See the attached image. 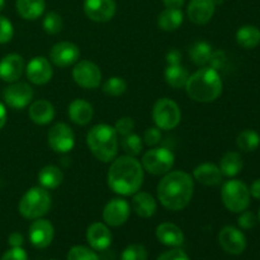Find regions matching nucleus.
<instances>
[{"label": "nucleus", "instance_id": "nucleus-1", "mask_svg": "<svg viewBox=\"0 0 260 260\" xmlns=\"http://www.w3.org/2000/svg\"><path fill=\"white\" fill-rule=\"evenodd\" d=\"M107 182L117 194L134 196L144 183V168L135 156L116 157L108 170Z\"/></svg>", "mask_w": 260, "mask_h": 260}, {"label": "nucleus", "instance_id": "nucleus-2", "mask_svg": "<svg viewBox=\"0 0 260 260\" xmlns=\"http://www.w3.org/2000/svg\"><path fill=\"white\" fill-rule=\"evenodd\" d=\"M194 183L183 170L169 172L157 184V198L167 210L180 211L192 201Z\"/></svg>", "mask_w": 260, "mask_h": 260}, {"label": "nucleus", "instance_id": "nucleus-3", "mask_svg": "<svg viewBox=\"0 0 260 260\" xmlns=\"http://www.w3.org/2000/svg\"><path fill=\"white\" fill-rule=\"evenodd\" d=\"M188 96L198 103H211L222 94V79L212 66H202L188 78L185 84Z\"/></svg>", "mask_w": 260, "mask_h": 260}, {"label": "nucleus", "instance_id": "nucleus-4", "mask_svg": "<svg viewBox=\"0 0 260 260\" xmlns=\"http://www.w3.org/2000/svg\"><path fill=\"white\" fill-rule=\"evenodd\" d=\"M86 144L91 154L102 162H112L118 154V135L109 124L91 127L86 135Z\"/></svg>", "mask_w": 260, "mask_h": 260}, {"label": "nucleus", "instance_id": "nucleus-5", "mask_svg": "<svg viewBox=\"0 0 260 260\" xmlns=\"http://www.w3.org/2000/svg\"><path fill=\"white\" fill-rule=\"evenodd\" d=\"M51 208V196L42 187H33L28 189L20 198L18 210L27 220H37L45 216Z\"/></svg>", "mask_w": 260, "mask_h": 260}, {"label": "nucleus", "instance_id": "nucleus-6", "mask_svg": "<svg viewBox=\"0 0 260 260\" xmlns=\"http://www.w3.org/2000/svg\"><path fill=\"white\" fill-rule=\"evenodd\" d=\"M250 197L248 185L239 179L228 180L221 189V200L223 206L234 213H240L248 210Z\"/></svg>", "mask_w": 260, "mask_h": 260}, {"label": "nucleus", "instance_id": "nucleus-7", "mask_svg": "<svg viewBox=\"0 0 260 260\" xmlns=\"http://www.w3.org/2000/svg\"><path fill=\"white\" fill-rule=\"evenodd\" d=\"M152 119L162 131L174 129L182 119L179 106L170 98H160L152 107Z\"/></svg>", "mask_w": 260, "mask_h": 260}, {"label": "nucleus", "instance_id": "nucleus-8", "mask_svg": "<svg viewBox=\"0 0 260 260\" xmlns=\"http://www.w3.org/2000/svg\"><path fill=\"white\" fill-rule=\"evenodd\" d=\"M174 154L167 147H154L145 152L141 165L152 175H165L174 165Z\"/></svg>", "mask_w": 260, "mask_h": 260}, {"label": "nucleus", "instance_id": "nucleus-9", "mask_svg": "<svg viewBox=\"0 0 260 260\" xmlns=\"http://www.w3.org/2000/svg\"><path fill=\"white\" fill-rule=\"evenodd\" d=\"M48 146L57 154L70 152L75 146V135L66 123H56L50 128L47 135Z\"/></svg>", "mask_w": 260, "mask_h": 260}, {"label": "nucleus", "instance_id": "nucleus-10", "mask_svg": "<svg viewBox=\"0 0 260 260\" xmlns=\"http://www.w3.org/2000/svg\"><path fill=\"white\" fill-rule=\"evenodd\" d=\"M73 79L81 88L96 89L101 85L102 71L99 66L91 61L81 60L74 66Z\"/></svg>", "mask_w": 260, "mask_h": 260}, {"label": "nucleus", "instance_id": "nucleus-11", "mask_svg": "<svg viewBox=\"0 0 260 260\" xmlns=\"http://www.w3.org/2000/svg\"><path fill=\"white\" fill-rule=\"evenodd\" d=\"M33 89L27 83H10L9 86L3 91V98L4 102L14 109H23L32 102L33 99Z\"/></svg>", "mask_w": 260, "mask_h": 260}, {"label": "nucleus", "instance_id": "nucleus-12", "mask_svg": "<svg viewBox=\"0 0 260 260\" xmlns=\"http://www.w3.org/2000/svg\"><path fill=\"white\" fill-rule=\"evenodd\" d=\"M220 246L231 255H240L246 248L245 235L234 226H225L218 234Z\"/></svg>", "mask_w": 260, "mask_h": 260}, {"label": "nucleus", "instance_id": "nucleus-13", "mask_svg": "<svg viewBox=\"0 0 260 260\" xmlns=\"http://www.w3.org/2000/svg\"><path fill=\"white\" fill-rule=\"evenodd\" d=\"M116 9L114 0H84V12L93 22H109L116 14Z\"/></svg>", "mask_w": 260, "mask_h": 260}, {"label": "nucleus", "instance_id": "nucleus-14", "mask_svg": "<svg viewBox=\"0 0 260 260\" xmlns=\"http://www.w3.org/2000/svg\"><path fill=\"white\" fill-rule=\"evenodd\" d=\"M131 208L127 201L122 198H113L106 205L103 210V220L107 226L118 228L127 222Z\"/></svg>", "mask_w": 260, "mask_h": 260}, {"label": "nucleus", "instance_id": "nucleus-15", "mask_svg": "<svg viewBox=\"0 0 260 260\" xmlns=\"http://www.w3.org/2000/svg\"><path fill=\"white\" fill-rule=\"evenodd\" d=\"M25 74L30 83L36 85H45L52 79L53 70L50 61L45 56H36L28 62Z\"/></svg>", "mask_w": 260, "mask_h": 260}, {"label": "nucleus", "instance_id": "nucleus-16", "mask_svg": "<svg viewBox=\"0 0 260 260\" xmlns=\"http://www.w3.org/2000/svg\"><path fill=\"white\" fill-rule=\"evenodd\" d=\"M80 57V50L78 46L73 42H58L51 48L50 60L58 68H68L73 65Z\"/></svg>", "mask_w": 260, "mask_h": 260}, {"label": "nucleus", "instance_id": "nucleus-17", "mask_svg": "<svg viewBox=\"0 0 260 260\" xmlns=\"http://www.w3.org/2000/svg\"><path fill=\"white\" fill-rule=\"evenodd\" d=\"M55 230H53L52 223L45 218H37L29 226L28 236L29 241L35 248L45 249L52 243Z\"/></svg>", "mask_w": 260, "mask_h": 260}, {"label": "nucleus", "instance_id": "nucleus-18", "mask_svg": "<svg viewBox=\"0 0 260 260\" xmlns=\"http://www.w3.org/2000/svg\"><path fill=\"white\" fill-rule=\"evenodd\" d=\"M216 10V0H190L187 8V15L197 25L207 24L212 19Z\"/></svg>", "mask_w": 260, "mask_h": 260}, {"label": "nucleus", "instance_id": "nucleus-19", "mask_svg": "<svg viewBox=\"0 0 260 260\" xmlns=\"http://www.w3.org/2000/svg\"><path fill=\"white\" fill-rule=\"evenodd\" d=\"M24 71V60L18 53H9L0 60V79L5 83H15Z\"/></svg>", "mask_w": 260, "mask_h": 260}, {"label": "nucleus", "instance_id": "nucleus-20", "mask_svg": "<svg viewBox=\"0 0 260 260\" xmlns=\"http://www.w3.org/2000/svg\"><path fill=\"white\" fill-rule=\"evenodd\" d=\"M86 241L94 250H106L112 244V233L106 223L94 222L86 230Z\"/></svg>", "mask_w": 260, "mask_h": 260}, {"label": "nucleus", "instance_id": "nucleus-21", "mask_svg": "<svg viewBox=\"0 0 260 260\" xmlns=\"http://www.w3.org/2000/svg\"><path fill=\"white\" fill-rule=\"evenodd\" d=\"M156 238L167 246L178 248L184 243V234L182 229L172 222H162L156 228Z\"/></svg>", "mask_w": 260, "mask_h": 260}, {"label": "nucleus", "instance_id": "nucleus-22", "mask_svg": "<svg viewBox=\"0 0 260 260\" xmlns=\"http://www.w3.org/2000/svg\"><path fill=\"white\" fill-rule=\"evenodd\" d=\"M28 114H29V118L32 119L33 123L45 126V124L52 122V119L55 118V107L48 101L38 99L30 104Z\"/></svg>", "mask_w": 260, "mask_h": 260}, {"label": "nucleus", "instance_id": "nucleus-23", "mask_svg": "<svg viewBox=\"0 0 260 260\" xmlns=\"http://www.w3.org/2000/svg\"><path fill=\"white\" fill-rule=\"evenodd\" d=\"M193 177L201 184L207 185V187H215V185L220 184L222 180V173L216 164L203 162L193 170Z\"/></svg>", "mask_w": 260, "mask_h": 260}, {"label": "nucleus", "instance_id": "nucleus-24", "mask_svg": "<svg viewBox=\"0 0 260 260\" xmlns=\"http://www.w3.org/2000/svg\"><path fill=\"white\" fill-rule=\"evenodd\" d=\"M68 114L71 121L79 126H85L91 121L94 114L93 106L84 99H74L68 108Z\"/></svg>", "mask_w": 260, "mask_h": 260}, {"label": "nucleus", "instance_id": "nucleus-25", "mask_svg": "<svg viewBox=\"0 0 260 260\" xmlns=\"http://www.w3.org/2000/svg\"><path fill=\"white\" fill-rule=\"evenodd\" d=\"M132 208L136 212L137 216L142 218L152 217L156 212V201L150 193L147 192H137L132 198Z\"/></svg>", "mask_w": 260, "mask_h": 260}, {"label": "nucleus", "instance_id": "nucleus-26", "mask_svg": "<svg viewBox=\"0 0 260 260\" xmlns=\"http://www.w3.org/2000/svg\"><path fill=\"white\" fill-rule=\"evenodd\" d=\"M17 12L23 19L36 20L45 13V0H17L15 2Z\"/></svg>", "mask_w": 260, "mask_h": 260}, {"label": "nucleus", "instance_id": "nucleus-27", "mask_svg": "<svg viewBox=\"0 0 260 260\" xmlns=\"http://www.w3.org/2000/svg\"><path fill=\"white\" fill-rule=\"evenodd\" d=\"M63 182V173L55 165H46L38 173V183L45 189H56Z\"/></svg>", "mask_w": 260, "mask_h": 260}, {"label": "nucleus", "instance_id": "nucleus-28", "mask_svg": "<svg viewBox=\"0 0 260 260\" xmlns=\"http://www.w3.org/2000/svg\"><path fill=\"white\" fill-rule=\"evenodd\" d=\"M183 19H184V15H183L182 9L165 8L157 17V25L160 29L165 32H173L182 25Z\"/></svg>", "mask_w": 260, "mask_h": 260}, {"label": "nucleus", "instance_id": "nucleus-29", "mask_svg": "<svg viewBox=\"0 0 260 260\" xmlns=\"http://www.w3.org/2000/svg\"><path fill=\"white\" fill-rule=\"evenodd\" d=\"M236 42L245 50H253L260 43V29L255 25H243L236 32Z\"/></svg>", "mask_w": 260, "mask_h": 260}, {"label": "nucleus", "instance_id": "nucleus-30", "mask_svg": "<svg viewBox=\"0 0 260 260\" xmlns=\"http://www.w3.org/2000/svg\"><path fill=\"white\" fill-rule=\"evenodd\" d=\"M244 162H243V157L239 152L235 151H230L226 152L220 160V170L222 173V175L229 178L236 177L239 173L243 170Z\"/></svg>", "mask_w": 260, "mask_h": 260}, {"label": "nucleus", "instance_id": "nucleus-31", "mask_svg": "<svg viewBox=\"0 0 260 260\" xmlns=\"http://www.w3.org/2000/svg\"><path fill=\"white\" fill-rule=\"evenodd\" d=\"M164 78L168 85L174 89H180L184 88L185 84H187L188 78H189V73L180 63H177V65H168L164 71Z\"/></svg>", "mask_w": 260, "mask_h": 260}, {"label": "nucleus", "instance_id": "nucleus-32", "mask_svg": "<svg viewBox=\"0 0 260 260\" xmlns=\"http://www.w3.org/2000/svg\"><path fill=\"white\" fill-rule=\"evenodd\" d=\"M213 55V50L210 43L205 41H198L194 42L189 47V56L193 62L197 66H206L211 61Z\"/></svg>", "mask_w": 260, "mask_h": 260}, {"label": "nucleus", "instance_id": "nucleus-33", "mask_svg": "<svg viewBox=\"0 0 260 260\" xmlns=\"http://www.w3.org/2000/svg\"><path fill=\"white\" fill-rule=\"evenodd\" d=\"M236 145L245 152H253L260 146V135L254 129H244L236 139Z\"/></svg>", "mask_w": 260, "mask_h": 260}, {"label": "nucleus", "instance_id": "nucleus-34", "mask_svg": "<svg viewBox=\"0 0 260 260\" xmlns=\"http://www.w3.org/2000/svg\"><path fill=\"white\" fill-rule=\"evenodd\" d=\"M121 146L127 155L136 156L142 151V140L139 135L131 132V134L123 136L121 141Z\"/></svg>", "mask_w": 260, "mask_h": 260}, {"label": "nucleus", "instance_id": "nucleus-35", "mask_svg": "<svg viewBox=\"0 0 260 260\" xmlns=\"http://www.w3.org/2000/svg\"><path fill=\"white\" fill-rule=\"evenodd\" d=\"M42 27L45 29V32L48 33V35H57L62 29L63 20L58 13L48 12L45 15V18H43Z\"/></svg>", "mask_w": 260, "mask_h": 260}, {"label": "nucleus", "instance_id": "nucleus-36", "mask_svg": "<svg viewBox=\"0 0 260 260\" xmlns=\"http://www.w3.org/2000/svg\"><path fill=\"white\" fill-rule=\"evenodd\" d=\"M127 83L123 78L119 76H112L106 83L103 84V91L107 95L111 96H119L126 91Z\"/></svg>", "mask_w": 260, "mask_h": 260}, {"label": "nucleus", "instance_id": "nucleus-37", "mask_svg": "<svg viewBox=\"0 0 260 260\" xmlns=\"http://www.w3.org/2000/svg\"><path fill=\"white\" fill-rule=\"evenodd\" d=\"M68 260H99V256L96 255V253L91 249L86 248L83 245H76L69 250Z\"/></svg>", "mask_w": 260, "mask_h": 260}, {"label": "nucleus", "instance_id": "nucleus-38", "mask_svg": "<svg viewBox=\"0 0 260 260\" xmlns=\"http://www.w3.org/2000/svg\"><path fill=\"white\" fill-rule=\"evenodd\" d=\"M121 260H147V251L141 244H131L122 251Z\"/></svg>", "mask_w": 260, "mask_h": 260}, {"label": "nucleus", "instance_id": "nucleus-39", "mask_svg": "<svg viewBox=\"0 0 260 260\" xmlns=\"http://www.w3.org/2000/svg\"><path fill=\"white\" fill-rule=\"evenodd\" d=\"M14 36V28L8 18L0 15V45H4L12 41Z\"/></svg>", "mask_w": 260, "mask_h": 260}, {"label": "nucleus", "instance_id": "nucleus-40", "mask_svg": "<svg viewBox=\"0 0 260 260\" xmlns=\"http://www.w3.org/2000/svg\"><path fill=\"white\" fill-rule=\"evenodd\" d=\"M135 128V121L131 117H122L114 124V129H116L117 135H121L122 137L126 135L131 134Z\"/></svg>", "mask_w": 260, "mask_h": 260}, {"label": "nucleus", "instance_id": "nucleus-41", "mask_svg": "<svg viewBox=\"0 0 260 260\" xmlns=\"http://www.w3.org/2000/svg\"><path fill=\"white\" fill-rule=\"evenodd\" d=\"M241 215L239 216V220H238V223L239 226H240L241 229H244V230H250V229H253L254 226L256 225V221H258V217H256L255 215H254L251 211H243V212H240Z\"/></svg>", "mask_w": 260, "mask_h": 260}, {"label": "nucleus", "instance_id": "nucleus-42", "mask_svg": "<svg viewBox=\"0 0 260 260\" xmlns=\"http://www.w3.org/2000/svg\"><path fill=\"white\" fill-rule=\"evenodd\" d=\"M161 141V131L157 127H150L144 134V142L147 146H155Z\"/></svg>", "mask_w": 260, "mask_h": 260}, {"label": "nucleus", "instance_id": "nucleus-43", "mask_svg": "<svg viewBox=\"0 0 260 260\" xmlns=\"http://www.w3.org/2000/svg\"><path fill=\"white\" fill-rule=\"evenodd\" d=\"M156 260H190L189 256L187 255L185 251H183L182 249H172V250H168L165 253H162Z\"/></svg>", "mask_w": 260, "mask_h": 260}, {"label": "nucleus", "instance_id": "nucleus-44", "mask_svg": "<svg viewBox=\"0 0 260 260\" xmlns=\"http://www.w3.org/2000/svg\"><path fill=\"white\" fill-rule=\"evenodd\" d=\"M0 260H28V256L23 248H12L3 254Z\"/></svg>", "mask_w": 260, "mask_h": 260}, {"label": "nucleus", "instance_id": "nucleus-45", "mask_svg": "<svg viewBox=\"0 0 260 260\" xmlns=\"http://www.w3.org/2000/svg\"><path fill=\"white\" fill-rule=\"evenodd\" d=\"M8 243L12 248H22L23 243H24V238L20 233H12L8 238Z\"/></svg>", "mask_w": 260, "mask_h": 260}, {"label": "nucleus", "instance_id": "nucleus-46", "mask_svg": "<svg viewBox=\"0 0 260 260\" xmlns=\"http://www.w3.org/2000/svg\"><path fill=\"white\" fill-rule=\"evenodd\" d=\"M182 61V53L178 50H170L167 55L168 65H177Z\"/></svg>", "mask_w": 260, "mask_h": 260}, {"label": "nucleus", "instance_id": "nucleus-47", "mask_svg": "<svg viewBox=\"0 0 260 260\" xmlns=\"http://www.w3.org/2000/svg\"><path fill=\"white\" fill-rule=\"evenodd\" d=\"M249 192H250V196L255 200L260 201V178L259 179H255L253 182V184L249 188Z\"/></svg>", "mask_w": 260, "mask_h": 260}, {"label": "nucleus", "instance_id": "nucleus-48", "mask_svg": "<svg viewBox=\"0 0 260 260\" xmlns=\"http://www.w3.org/2000/svg\"><path fill=\"white\" fill-rule=\"evenodd\" d=\"M165 8H170V9H182L184 5V0H162Z\"/></svg>", "mask_w": 260, "mask_h": 260}, {"label": "nucleus", "instance_id": "nucleus-49", "mask_svg": "<svg viewBox=\"0 0 260 260\" xmlns=\"http://www.w3.org/2000/svg\"><path fill=\"white\" fill-rule=\"evenodd\" d=\"M7 109H5V106L3 103H0V129L5 126L7 123Z\"/></svg>", "mask_w": 260, "mask_h": 260}, {"label": "nucleus", "instance_id": "nucleus-50", "mask_svg": "<svg viewBox=\"0 0 260 260\" xmlns=\"http://www.w3.org/2000/svg\"><path fill=\"white\" fill-rule=\"evenodd\" d=\"M4 7H5V0H0V12L4 9Z\"/></svg>", "mask_w": 260, "mask_h": 260}, {"label": "nucleus", "instance_id": "nucleus-51", "mask_svg": "<svg viewBox=\"0 0 260 260\" xmlns=\"http://www.w3.org/2000/svg\"><path fill=\"white\" fill-rule=\"evenodd\" d=\"M258 221L260 222V208H259V212H258Z\"/></svg>", "mask_w": 260, "mask_h": 260}, {"label": "nucleus", "instance_id": "nucleus-52", "mask_svg": "<svg viewBox=\"0 0 260 260\" xmlns=\"http://www.w3.org/2000/svg\"><path fill=\"white\" fill-rule=\"evenodd\" d=\"M52 260H55V259H52Z\"/></svg>", "mask_w": 260, "mask_h": 260}]
</instances>
